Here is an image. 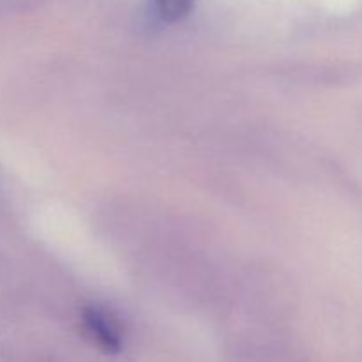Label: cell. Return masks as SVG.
I'll return each mask as SVG.
<instances>
[{
	"mask_svg": "<svg viewBox=\"0 0 362 362\" xmlns=\"http://www.w3.org/2000/svg\"><path fill=\"white\" fill-rule=\"evenodd\" d=\"M194 0H152V7L159 20L175 23L191 13Z\"/></svg>",
	"mask_w": 362,
	"mask_h": 362,
	"instance_id": "2",
	"label": "cell"
},
{
	"mask_svg": "<svg viewBox=\"0 0 362 362\" xmlns=\"http://www.w3.org/2000/svg\"><path fill=\"white\" fill-rule=\"evenodd\" d=\"M81 327L95 346L106 354H119L124 346V327L112 311L87 306L81 311Z\"/></svg>",
	"mask_w": 362,
	"mask_h": 362,
	"instance_id": "1",
	"label": "cell"
}]
</instances>
